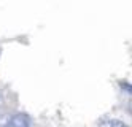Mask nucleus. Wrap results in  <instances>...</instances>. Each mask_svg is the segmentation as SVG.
<instances>
[{
  "instance_id": "7ed1b4c3",
  "label": "nucleus",
  "mask_w": 132,
  "mask_h": 127,
  "mask_svg": "<svg viewBox=\"0 0 132 127\" xmlns=\"http://www.w3.org/2000/svg\"><path fill=\"white\" fill-rule=\"evenodd\" d=\"M121 86H122V89H124V91L132 92V84H129V83H121Z\"/></svg>"
},
{
  "instance_id": "f03ea898",
  "label": "nucleus",
  "mask_w": 132,
  "mask_h": 127,
  "mask_svg": "<svg viewBox=\"0 0 132 127\" xmlns=\"http://www.w3.org/2000/svg\"><path fill=\"white\" fill-rule=\"evenodd\" d=\"M108 127H127L124 122H121V121H116V119H111L108 121Z\"/></svg>"
},
{
  "instance_id": "f257e3e1",
  "label": "nucleus",
  "mask_w": 132,
  "mask_h": 127,
  "mask_svg": "<svg viewBox=\"0 0 132 127\" xmlns=\"http://www.w3.org/2000/svg\"><path fill=\"white\" fill-rule=\"evenodd\" d=\"M8 127H30V119L24 113H16L8 121Z\"/></svg>"
}]
</instances>
